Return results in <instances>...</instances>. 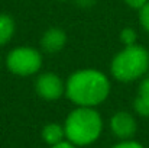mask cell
Returning <instances> with one entry per match:
<instances>
[{"label":"cell","instance_id":"15","mask_svg":"<svg viewBox=\"0 0 149 148\" xmlns=\"http://www.w3.org/2000/svg\"><path fill=\"white\" fill-rule=\"evenodd\" d=\"M51 148H75V145L72 144V142H70L68 140L67 141H61V142H58V144H55V145H51Z\"/></svg>","mask_w":149,"mask_h":148},{"label":"cell","instance_id":"11","mask_svg":"<svg viewBox=\"0 0 149 148\" xmlns=\"http://www.w3.org/2000/svg\"><path fill=\"white\" fill-rule=\"evenodd\" d=\"M119 39H120V42L123 44V47L138 44V32H136L133 28H123V29L120 31Z\"/></svg>","mask_w":149,"mask_h":148},{"label":"cell","instance_id":"8","mask_svg":"<svg viewBox=\"0 0 149 148\" xmlns=\"http://www.w3.org/2000/svg\"><path fill=\"white\" fill-rule=\"evenodd\" d=\"M133 109L141 116H149V74L141 79L138 95L133 100Z\"/></svg>","mask_w":149,"mask_h":148},{"label":"cell","instance_id":"14","mask_svg":"<svg viewBox=\"0 0 149 148\" xmlns=\"http://www.w3.org/2000/svg\"><path fill=\"white\" fill-rule=\"evenodd\" d=\"M129 7H132V9H135V10H139V9H142L146 3H148L149 0H123Z\"/></svg>","mask_w":149,"mask_h":148},{"label":"cell","instance_id":"10","mask_svg":"<svg viewBox=\"0 0 149 148\" xmlns=\"http://www.w3.org/2000/svg\"><path fill=\"white\" fill-rule=\"evenodd\" d=\"M16 23L15 19L7 13H0V47L7 45L15 36Z\"/></svg>","mask_w":149,"mask_h":148},{"label":"cell","instance_id":"7","mask_svg":"<svg viewBox=\"0 0 149 148\" xmlns=\"http://www.w3.org/2000/svg\"><path fill=\"white\" fill-rule=\"evenodd\" d=\"M67 41H68L67 32L62 28L54 26L42 34L39 45H41V49L47 54H56L65 48Z\"/></svg>","mask_w":149,"mask_h":148},{"label":"cell","instance_id":"12","mask_svg":"<svg viewBox=\"0 0 149 148\" xmlns=\"http://www.w3.org/2000/svg\"><path fill=\"white\" fill-rule=\"evenodd\" d=\"M138 12H139V23H141L142 29L149 34V1Z\"/></svg>","mask_w":149,"mask_h":148},{"label":"cell","instance_id":"17","mask_svg":"<svg viewBox=\"0 0 149 148\" xmlns=\"http://www.w3.org/2000/svg\"><path fill=\"white\" fill-rule=\"evenodd\" d=\"M58 1H67V0H58Z\"/></svg>","mask_w":149,"mask_h":148},{"label":"cell","instance_id":"3","mask_svg":"<svg viewBox=\"0 0 149 148\" xmlns=\"http://www.w3.org/2000/svg\"><path fill=\"white\" fill-rule=\"evenodd\" d=\"M149 71V51L139 44L123 47L110 61V73L119 83H133Z\"/></svg>","mask_w":149,"mask_h":148},{"label":"cell","instance_id":"6","mask_svg":"<svg viewBox=\"0 0 149 148\" xmlns=\"http://www.w3.org/2000/svg\"><path fill=\"white\" fill-rule=\"evenodd\" d=\"M136 129L138 123L135 116L126 110L116 112L110 118V131L113 132L114 137L120 140H130L136 134Z\"/></svg>","mask_w":149,"mask_h":148},{"label":"cell","instance_id":"1","mask_svg":"<svg viewBox=\"0 0 149 148\" xmlns=\"http://www.w3.org/2000/svg\"><path fill=\"white\" fill-rule=\"evenodd\" d=\"M111 84L109 77L97 68H81L65 80V96L75 106L96 107L109 97Z\"/></svg>","mask_w":149,"mask_h":148},{"label":"cell","instance_id":"16","mask_svg":"<svg viewBox=\"0 0 149 148\" xmlns=\"http://www.w3.org/2000/svg\"><path fill=\"white\" fill-rule=\"evenodd\" d=\"M77 3H78L80 6H83V7H88V6L93 4L91 1H87V0H77Z\"/></svg>","mask_w":149,"mask_h":148},{"label":"cell","instance_id":"4","mask_svg":"<svg viewBox=\"0 0 149 148\" xmlns=\"http://www.w3.org/2000/svg\"><path fill=\"white\" fill-rule=\"evenodd\" d=\"M44 58L39 49L29 45H20L10 49L6 55V68L19 77H31L41 71Z\"/></svg>","mask_w":149,"mask_h":148},{"label":"cell","instance_id":"13","mask_svg":"<svg viewBox=\"0 0 149 148\" xmlns=\"http://www.w3.org/2000/svg\"><path fill=\"white\" fill-rule=\"evenodd\" d=\"M111 148H143V145L132 140H122V142L113 145Z\"/></svg>","mask_w":149,"mask_h":148},{"label":"cell","instance_id":"5","mask_svg":"<svg viewBox=\"0 0 149 148\" xmlns=\"http://www.w3.org/2000/svg\"><path fill=\"white\" fill-rule=\"evenodd\" d=\"M35 92L44 100H58L65 95V81L52 71L41 73L35 80Z\"/></svg>","mask_w":149,"mask_h":148},{"label":"cell","instance_id":"9","mask_svg":"<svg viewBox=\"0 0 149 148\" xmlns=\"http://www.w3.org/2000/svg\"><path fill=\"white\" fill-rule=\"evenodd\" d=\"M42 140L44 142H47L48 145H55L58 142H61L65 138V131H64V125H59L56 122H51L47 123L42 128Z\"/></svg>","mask_w":149,"mask_h":148},{"label":"cell","instance_id":"2","mask_svg":"<svg viewBox=\"0 0 149 148\" xmlns=\"http://www.w3.org/2000/svg\"><path fill=\"white\" fill-rule=\"evenodd\" d=\"M65 138L75 147L90 145L99 140L103 131V119L94 107L77 106L64 122Z\"/></svg>","mask_w":149,"mask_h":148}]
</instances>
